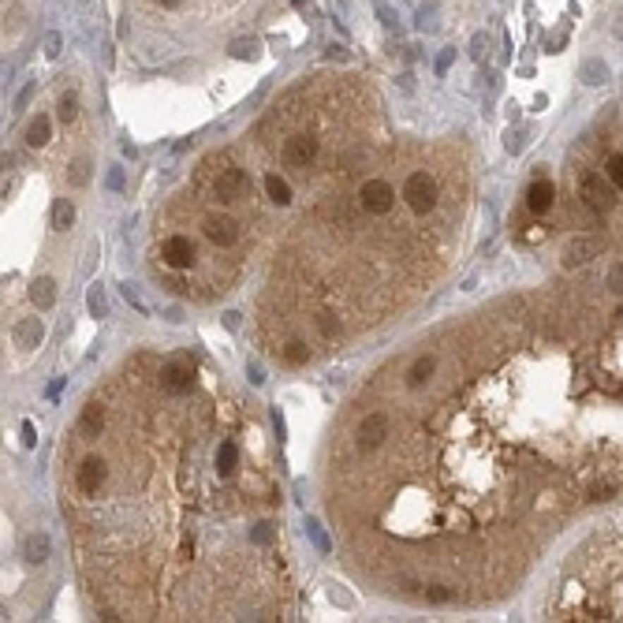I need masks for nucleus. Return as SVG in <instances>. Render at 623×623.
Returning <instances> with one entry per match:
<instances>
[{
  "mask_svg": "<svg viewBox=\"0 0 623 623\" xmlns=\"http://www.w3.org/2000/svg\"><path fill=\"white\" fill-rule=\"evenodd\" d=\"M579 190H582V202H586L593 213H608L616 205V190L619 187L608 176H601V172H586L582 183H579Z\"/></svg>",
  "mask_w": 623,
  "mask_h": 623,
  "instance_id": "nucleus-1",
  "label": "nucleus"
},
{
  "mask_svg": "<svg viewBox=\"0 0 623 623\" xmlns=\"http://www.w3.org/2000/svg\"><path fill=\"white\" fill-rule=\"evenodd\" d=\"M404 198L414 213H430L437 210V179L433 176H425V172H411L407 176V183H404Z\"/></svg>",
  "mask_w": 623,
  "mask_h": 623,
  "instance_id": "nucleus-2",
  "label": "nucleus"
},
{
  "mask_svg": "<svg viewBox=\"0 0 623 623\" xmlns=\"http://www.w3.org/2000/svg\"><path fill=\"white\" fill-rule=\"evenodd\" d=\"M358 202H362V210H366V213L385 217V213L396 205V190H392V183H388V179H366V183H362V190H358Z\"/></svg>",
  "mask_w": 623,
  "mask_h": 623,
  "instance_id": "nucleus-3",
  "label": "nucleus"
},
{
  "mask_svg": "<svg viewBox=\"0 0 623 623\" xmlns=\"http://www.w3.org/2000/svg\"><path fill=\"white\" fill-rule=\"evenodd\" d=\"M385 437H388V418L381 411H373V414H366V418L358 422V452H377L381 444H385Z\"/></svg>",
  "mask_w": 623,
  "mask_h": 623,
  "instance_id": "nucleus-4",
  "label": "nucleus"
},
{
  "mask_svg": "<svg viewBox=\"0 0 623 623\" xmlns=\"http://www.w3.org/2000/svg\"><path fill=\"white\" fill-rule=\"evenodd\" d=\"M246 172L243 168H224L217 179H213V198L217 202H239L243 194H246Z\"/></svg>",
  "mask_w": 623,
  "mask_h": 623,
  "instance_id": "nucleus-5",
  "label": "nucleus"
},
{
  "mask_svg": "<svg viewBox=\"0 0 623 623\" xmlns=\"http://www.w3.org/2000/svg\"><path fill=\"white\" fill-rule=\"evenodd\" d=\"M317 157V138L314 135H291L284 142V164L288 168H306Z\"/></svg>",
  "mask_w": 623,
  "mask_h": 623,
  "instance_id": "nucleus-6",
  "label": "nucleus"
},
{
  "mask_svg": "<svg viewBox=\"0 0 623 623\" xmlns=\"http://www.w3.org/2000/svg\"><path fill=\"white\" fill-rule=\"evenodd\" d=\"M190 377H194V370H190L187 358H172L161 370V385H164V392H172V396H183L190 388Z\"/></svg>",
  "mask_w": 623,
  "mask_h": 623,
  "instance_id": "nucleus-7",
  "label": "nucleus"
},
{
  "mask_svg": "<svg viewBox=\"0 0 623 623\" xmlns=\"http://www.w3.org/2000/svg\"><path fill=\"white\" fill-rule=\"evenodd\" d=\"M161 258H164L168 269H190L194 265V246H190L187 236H172V239H164Z\"/></svg>",
  "mask_w": 623,
  "mask_h": 623,
  "instance_id": "nucleus-8",
  "label": "nucleus"
},
{
  "mask_svg": "<svg viewBox=\"0 0 623 623\" xmlns=\"http://www.w3.org/2000/svg\"><path fill=\"white\" fill-rule=\"evenodd\" d=\"M105 463L101 459H83V466L75 471V485H79V492H86V497H94V492L101 489V482H105Z\"/></svg>",
  "mask_w": 623,
  "mask_h": 623,
  "instance_id": "nucleus-9",
  "label": "nucleus"
},
{
  "mask_svg": "<svg viewBox=\"0 0 623 623\" xmlns=\"http://www.w3.org/2000/svg\"><path fill=\"white\" fill-rule=\"evenodd\" d=\"M205 239L217 243V246H231L239 239V224L231 217H210L205 220Z\"/></svg>",
  "mask_w": 623,
  "mask_h": 623,
  "instance_id": "nucleus-10",
  "label": "nucleus"
},
{
  "mask_svg": "<svg viewBox=\"0 0 623 623\" xmlns=\"http://www.w3.org/2000/svg\"><path fill=\"white\" fill-rule=\"evenodd\" d=\"M49 552H53V541H49L45 530H30V534L23 538V556H27L30 564H45Z\"/></svg>",
  "mask_w": 623,
  "mask_h": 623,
  "instance_id": "nucleus-11",
  "label": "nucleus"
},
{
  "mask_svg": "<svg viewBox=\"0 0 623 623\" xmlns=\"http://www.w3.org/2000/svg\"><path fill=\"white\" fill-rule=\"evenodd\" d=\"M552 198H556V190L549 179H538V183H530L526 190V210L530 213H545V210H552Z\"/></svg>",
  "mask_w": 623,
  "mask_h": 623,
  "instance_id": "nucleus-12",
  "label": "nucleus"
},
{
  "mask_svg": "<svg viewBox=\"0 0 623 623\" xmlns=\"http://www.w3.org/2000/svg\"><path fill=\"white\" fill-rule=\"evenodd\" d=\"M42 336H45V325L37 317H23L19 325H16V347H23V351H30V347L42 344Z\"/></svg>",
  "mask_w": 623,
  "mask_h": 623,
  "instance_id": "nucleus-13",
  "label": "nucleus"
},
{
  "mask_svg": "<svg viewBox=\"0 0 623 623\" xmlns=\"http://www.w3.org/2000/svg\"><path fill=\"white\" fill-rule=\"evenodd\" d=\"M101 430H105V407H101V404H86L83 414H79V433L83 437H97Z\"/></svg>",
  "mask_w": 623,
  "mask_h": 623,
  "instance_id": "nucleus-14",
  "label": "nucleus"
},
{
  "mask_svg": "<svg viewBox=\"0 0 623 623\" xmlns=\"http://www.w3.org/2000/svg\"><path fill=\"white\" fill-rule=\"evenodd\" d=\"M30 303L37 306V310H49L56 303V284L49 280V277H37L34 284H30Z\"/></svg>",
  "mask_w": 623,
  "mask_h": 623,
  "instance_id": "nucleus-15",
  "label": "nucleus"
},
{
  "mask_svg": "<svg viewBox=\"0 0 623 623\" xmlns=\"http://www.w3.org/2000/svg\"><path fill=\"white\" fill-rule=\"evenodd\" d=\"M236 466H239V448L231 444V440H224V444L217 448V471H220V478L236 474Z\"/></svg>",
  "mask_w": 623,
  "mask_h": 623,
  "instance_id": "nucleus-16",
  "label": "nucleus"
},
{
  "mask_svg": "<svg viewBox=\"0 0 623 623\" xmlns=\"http://www.w3.org/2000/svg\"><path fill=\"white\" fill-rule=\"evenodd\" d=\"M433 370H437V358H433V355H422V358L411 366V373H407V385H411V388L425 385V381L433 377Z\"/></svg>",
  "mask_w": 623,
  "mask_h": 623,
  "instance_id": "nucleus-17",
  "label": "nucleus"
},
{
  "mask_svg": "<svg viewBox=\"0 0 623 623\" xmlns=\"http://www.w3.org/2000/svg\"><path fill=\"white\" fill-rule=\"evenodd\" d=\"M593 250H597V243H593V239H575V243H567V250H564V265H582Z\"/></svg>",
  "mask_w": 623,
  "mask_h": 623,
  "instance_id": "nucleus-18",
  "label": "nucleus"
},
{
  "mask_svg": "<svg viewBox=\"0 0 623 623\" xmlns=\"http://www.w3.org/2000/svg\"><path fill=\"white\" fill-rule=\"evenodd\" d=\"M228 53L236 56V60H258V56H262V42H258V37H236Z\"/></svg>",
  "mask_w": 623,
  "mask_h": 623,
  "instance_id": "nucleus-19",
  "label": "nucleus"
},
{
  "mask_svg": "<svg viewBox=\"0 0 623 623\" xmlns=\"http://www.w3.org/2000/svg\"><path fill=\"white\" fill-rule=\"evenodd\" d=\"M49 142V116H34V120L27 123V146H45Z\"/></svg>",
  "mask_w": 623,
  "mask_h": 623,
  "instance_id": "nucleus-20",
  "label": "nucleus"
},
{
  "mask_svg": "<svg viewBox=\"0 0 623 623\" xmlns=\"http://www.w3.org/2000/svg\"><path fill=\"white\" fill-rule=\"evenodd\" d=\"M265 194H269L277 205H288V202H291V187L284 183L280 176H265Z\"/></svg>",
  "mask_w": 623,
  "mask_h": 623,
  "instance_id": "nucleus-21",
  "label": "nucleus"
},
{
  "mask_svg": "<svg viewBox=\"0 0 623 623\" xmlns=\"http://www.w3.org/2000/svg\"><path fill=\"white\" fill-rule=\"evenodd\" d=\"M71 220H75V205L68 198H56V205H53V228L63 231V228H71Z\"/></svg>",
  "mask_w": 623,
  "mask_h": 623,
  "instance_id": "nucleus-22",
  "label": "nucleus"
},
{
  "mask_svg": "<svg viewBox=\"0 0 623 623\" xmlns=\"http://www.w3.org/2000/svg\"><path fill=\"white\" fill-rule=\"evenodd\" d=\"M284 362H288V366H303V362L310 358V351H306V344H298V340H291V344H284Z\"/></svg>",
  "mask_w": 623,
  "mask_h": 623,
  "instance_id": "nucleus-23",
  "label": "nucleus"
},
{
  "mask_svg": "<svg viewBox=\"0 0 623 623\" xmlns=\"http://www.w3.org/2000/svg\"><path fill=\"white\" fill-rule=\"evenodd\" d=\"M86 303H90V314H94V317H105V314H109V303H105V291H101V284H94V288H90Z\"/></svg>",
  "mask_w": 623,
  "mask_h": 623,
  "instance_id": "nucleus-24",
  "label": "nucleus"
},
{
  "mask_svg": "<svg viewBox=\"0 0 623 623\" xmlns=\"http://www.w3.org/2000/svg\"><path fill=\"white\" fill-rule=\"evenodd\" d=\"M56 116H60L63 123H71L75 116H79V97H75V94H63L60 105H56Z\"/></svg>",
  "mask_w": 623,
  "mask_h": 623,
  "instance_id": "nucleus-25",
  "label": "nucleus"
},
{
  "mask_svg": "<svg viewBox=\"0 0 623 623\" xmlns=\"http://www.w3.org/2000/svg\"><path fill=\"white\" fill-rule=\"evenodd\" d=\"M605 176L612 179V183L623 190V153H612V157H608V164H605Z\"/></svg>",
  "mask_w": 623,
  "mask_h": 623,
  "instance_id": "nucleus-26",
  "label": "nucleus"
},
{
  "mask_svg": "<svg viewBox=\"0 0 623 623\" xmlns=\"http://www.w3.org/2000/svg\"><path fill=\"white\" fill-rule=\"evenodd\" d=\"M68 183H71V187H86V183H90V164H86V161H75V164H71Z\"/></svg>",
  "mask_w": 623,
  "mask_h": 623,
  "instance_id": "nucleus-27",
  "label": "nucleus"
},
{
  "mask_svg": "<svg viewBox=\"0 0 623 623\" xmlns=\"http://www.w3.org/2000/svg\"><path fill=\"white\" fill-rule=\"evenodd\" d=\"M250 541L254 545H272V541H277V534H272V526H254L250 530Z\"/></svg>",
  "mask_w": 623,
  "mask_h": 623,
  "instance_id": "nucleus-28",
  "label": "nucleus"
},
{
  "mask_svg": "<svg viewBox=\"0 0 623 623\" xmlns=\"http://www.w3.org/2000/svg\"><path fill=\"white\" fill-rule=\"evenodd\" d=\"M317 329H321V336H336L340 332V321H336L332 314H325V317H317Z\"/></svg>",
  "mask_w": 623,
  "mask_h": 623,
  "instance_id": "nucleus-29",
  "label": "nucleus"
},
{
  "mask_svg": "<svg viewBox=\"0 0 623 623\" xmlns=\"http://www.w3.org/2000/svg\"><path fill=\"white\" fill-rule=\"evenodd\" d=\"M582 75H586V83L593 86V83L605 79V68H601V63H586V71H582Z\"/></svg>",
  "mask_w": 623,
  "mask_h": 623,
  "instance_id": "nucleus-30",
  "label": "nucleus"
},
{
  "mask_svg": "<svg viewBox=\"0 0 623 623\" xmlns=\"http://www.w3.org/2000/svg\"><path fill=\"white\" fill-rule=\"evenodd\" d=\"M306 530H310V538L317 541V549H325V552H329V538L321 534V526H317V523H306Z\"/></svg>",
  "mask_w": 623,
  "mask_h": 623,
  "instance_id": "nucleus-31",
  "label": "nucleus"
},
{
  "mask_svg": "<svg viewBox=\"0 0 623 623\" xmlns=\"http://www.w3.org/2000/svg\"><path fill=\"white\" fill-rule=\"evenodd\" d=\"M425 597L440 605V601H448V597H452V590H444V586H430V590H425Z\"/></svg>",
  "mask_w": 623,
  "mask_h": 623,
  "instance_id": "nucleus-32",
  "label": "nucleus"
},
{
  "mask_svg": "<svg viewBox=\"0 0 623 623\" xmlns=\"http://www.w3.org/2000/svg\"><path fill=\"white\" fill-rule=\"evenodd\" d=\"M45 56H60V34H49V42H45Z\"/></svg>",
  "mask_w": 623,
  "mask_h": 623,
  "instance_id": "nucleus-33",
  "label": "nucleus"
},
{
  "mask_svg": "<svg viewBox=\"0 0 623 623\" xmlns=\"http://www.w3.org/2000/svg\"><path fill=\"white\" fill-rule=\"evenodd\" d=\"M30 97H34V83H30V86H23V94H19V101H16V109H27V105H30Z\"/></svg>",
  "mask_w": 623,
  "mask_h": 623,
  "instance_id": "nucleus-34",
  "label": "nucleus"
},
{
  "mask_svg": "<svg viewBox=\"0 0 623 623\" xmlns=\"http://www.w3.org/2000/svg\"><path fill=\"white\" fill-rule=\"evenodd\" d=\"M452 56H456L452 49H448V53H440V60H437V71H448V68H452Z\"/></svg>",
  "mask_w": 623,
  "mask_h": 623,
  "instance_id": "nucleus-35",
  "label": "nucleus"
},
{
  "mask_svg": "<svg viewBox=\"0 0 623 623\" xmlns=\"http://www.w3.org/2000/svg\"><path fill=\"white\" fill-rule=\"evenodd\" d=\"M97 619H105V623H116V619H120V612H112V608H101V616H97Z\"/></svg>",
  "mask_w": 623,
  "mask_h": 623,
  "instance_id": "nucleus-36",
  "label": "nucleus"
},
{
  "mask_svg": "<svg viewBox=\"0 0 623 623\" xmlns=\"http://www.w3.org/2000/svg\"><path fill=\"white\" fill-rule=\"evenodd\" d=\"M120 183H123V176H120V168H112V172H109V187H120Z\"/></svg>",
  "mask_w": 623,
  "mask_h": 623,
  "instance_id": "nucleus-37",
  "label": "nucleus"
},
{
  "mask_svg": "<svg viewBox=\"0 0 623 623\" xmlns=\"http://www.w3.org/2000/svg\"><path fill=\"white\" fill-rule=\"evenodd\" d=\"M23 440H27V444H34V425H30V422H23Z\"/></svg>",
  "mask_w": 623,
  "mask_h": 623,
  "instance_id": "nucleus-38",
  "label": "nucleus"
},
{
  "mask_svg": "<svg viewBox=\"0 0 623 623\" xmlns=\"http://www.w3.org/2000/svg\"><path fill=\"white\" fill-rule=\"evenodd\" d=\"M519 146H523V135H512V138H508V150H512V153H515V150H519Z\"/></svg>",
  "mask_w": 623,
  "mask_h": 623,
  "instance_id": "nucleus-39",
  "label": "nucleus"
},
{
  "mask_svg": "<svg viewBox=\"0 0 623 623\" xmlns=\"http://www.w3.org/2000/svg\"><path fill=\"white\" fill-rule=\"evenodd\" d=\"M157 4H161V8H179L183 0H157Z\"/></svg>",
  "mask_w": 623,
  "mask_h": 623,
  "instance_id": "nucleus-40",
  "label": "nucleus"
},
{
  "mask_svg": "<svg viewBox=\"0 0 623 623\" xmlns=\"http://www.w3.org/2000/svg\"><path fill=\"white\" fill-rule=\"evenodd\" d=\"M291 4H295V8H303V4H306V0H291Z\"/></svg>",
  "mask_w": 623,
  "mask_h": 623,
  "instance_id": "nucleus-41",
  "label": "nucleus"
}]
</instances>
